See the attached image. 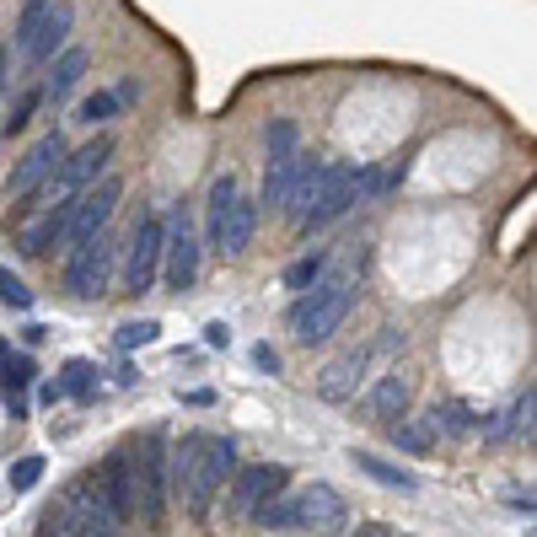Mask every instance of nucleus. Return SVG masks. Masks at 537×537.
Wrapping results in <instances>:
<instances>
[{
  "mask_svg": "<svg viewBox=\"0 0 537 537\" xmlns=\"http://www.w3.org/2000/svg\"><path fill=\"white\" fill-rule=\"evenodd\" d=\"M253 231H258V205L237 194V199H231V210H226V221H221V242H215V248H221V253H248Z\"/></svg>",
  "mask_w": 537,
  "mask_h": 537,
  "instance_id": "aec40b11",
  "label": "nucleus"
},
{
  "mask_svg": "<svg viewBox=\"0 0 537 537\" xmlns=\"http://www.w3.org/2000/svg\"><path fill=\"white\" fill-rule=\"evenodd\" d=\"M285 484H290V473L285 468H274V462H253V468H237L226 478V505L221 511L231 521H242V516H258L274 495H285Z\"/></svg>",
  "mask_w": 537,
  "mask_h": 537,
  "instance_id": "ddd939ff",
  "label": "nucleus"
},
{
  "mask_svg": "<svg viewBox=\"0 0 537 537\" xmlns=\"http://www.w3.org/2000/svg\"><path fill=\"white\" fill-rule=\"evenodd\" d=\"M393 344H398V333H393V328H382V339H376V344H360V350L339 355V360H328L323 376H317V398H323V403H350L360 387H366L371 360L382 355V350H393Z\"/></svg>",
  "mask_w": 537,
  "mask_h": 537,
  "instance_id": "9b49d317",
  "label": "nucleus"
},
{
  "mask_svg": "<svg viewBox=\"0 0 537 537\" xmlns=\"http://www.w3.org/2000/svg\"><path fill=\"white\" fill-rule=\"evenodd\" d=\"M296 145H301L296 119H269V129H264V151H269V162H274V156H290Z\"/></svg>",
  "mask_w": 537,
  "mask_h": 537,
  "instance_id": "a878e982",
  "label": "nucleus"
},
{
  "mask_svg": "<svg viewBox=\"0 0 537 537\" xmlns=\"http://www.w3.org/2000/svg\"><path fill=\"white\" fill-rule=\"evenodd\" d=\"M54 387H60V398H86L97 387V366L92 360H65V371H60Z\"/></svg>",
  "mask_w": 537,
  "mask_h": 537,
  "instance_id": "393cba45",
  "label": "nucleus"
},
{
  "mask_svg": "<svg viewBox=\"0 0 537 537\" xmlns=\"http://www.w3.org/2000/svg\"><path fill=\"white\" fill-rule=\"evenodd\" d=\"M162 274L172 290H188L199 280V237H194V210L188 205L162 215Z\"/></svg>",
  "mask_w": 537,
  "mask_h": 537,
  "instance_id": "9d476101",
  "label": "nucleus"
},
{
  "mask_svg": "<svg viewBox=\"0 0 537 537\" xmlns=\"http://www.w3.org/2000/svg\"><path fill=\"white\" fill-rule=\"evenodd\" d=\"M323 269H328V253H307V258H296V264L285 269V285L290 290H312L317 280H323Z\"/></svg>",
  "mask_w": 537,
  "mask_h": 537,
  "instance_id": "bb28decb",
  "label": "nucleus"
},
{
  "mask_svg": "<svg viewBox=\"0 0 537 537\" xmlns=\"http://www.w3.org/2000/svg\"><path fill=\"white\" fill-rule=\"evenodd\" d=\"M156 280H162V215L145 210L135 231H129V248H124V290L129 296H145Z\"/></svg>",
  "mask_w": 537,
  "mask_h": 537,
  "instance_id": "f8f14e48",
  "label": "nucleus"
},
{
  "mask_svg": "<svg viewBox=\"0 0 537 537\" xmlns=\"http://www.w3.org/2000/svg\"><path fill=\"white\" fill-rule=\"evenodd\" d=\"M43 537H60V532H43Z\"/></svg>",
  "mask_w": 537,
  "mask_h": 537,
  "instance_id": "ea45409f",
  "label": "nucleus"
},
{
  "mask_svg": "<svg viewBox=\"0 0 537 537\" xmlns=\"http://www.w3.org/2000/svg\"><path fill=\"white\" fill-rule=\"evenodd\" d=\"M43 11H49V0H22V11H17V43L27 49L38 33V22H43Z\"/></svg>",
  "mask_w": 537,
  "mask_h": 537,
  "instance_id": "2f4dec72",
  "label": "nucleus"
},
{
  "mask_svg": "<svg viewBox=\"0 0 537 537\" xmlns=\"http://www.w3.org/2000/svg\"><path fill=\"white\" fill-rule=\"evenodd\" d=\"M119 253H124V248L108 237V231H97L92 242H81V248L70 253V264H65V285H70V296H81V301L108 296L113 269H119Z\"/></svg>",
  "mask_w": 537,
  "mask_h": 537,
  "instance_id": "6e6552de",
  "label": "nucleus"
},
{
  "mask_svg": "<svg viewBox=\"0 0 537 537\" xmlns=\"http://www.w3.org/2000/svg\"><path fill=\"white\" fill-rule=\"evenodd\" d=\"M49 65H54V70L43 76V86H38V92H43V108H60L65 97L81 86V76H86V49H60Z\"/></svg>",
  "mask_w": 537,
  "mask_h": 537,
  "instance_id": "a211bd4d",
  "label": "nucleus"
},
{
  "mask_svg": "<svg viewBox=\"0 0 537 537\" xmlns=\"http://www.w3.org/2000/svg\"><path fill=\"white\" fill-rule=\"evenodd\" d=\"M156 333H162V323H156V317L124 323V328H119V350H140V344H156Z\"/></svg>",
  "mask_w": 537,
  "mask_h": 537,
  "instance_id": "c756f323",
  "label": "nucleus"
},
{
  "mask_svg": "<svg viewBox=\"0 0 537 537\" xmlns=\"http://www.w3.org/2000/svg\"><path fill=\"white\" fill-rule=\"evenodd\" d=\"M108 162H113V135H97V140L76 145V151H65L60 172H54L43 188H33L27 199H38V210H60L76 194H86L92 183H103L108 178Z\"/></svg>",
  "mask_w": 537,
  "mask_h": 537,
  "instance_id": "39448f33",
  "label": "nucleus"
},
{
  "mask_svg": "<svg viewBox=\"0 0 537 537\" xmlns=\"http://www.w3.org/2000/svg\"><path fill=\"white\" fill-rule=\"evenodd\" d=\"M0 301H6L11 312H33V290H27L11 269H0Z\"/></svg>",
  "mask_w": 537,
  "mask_h": 537,
  "instance_id": "c85d7f7f",
  "label": "nucleus"
},
{
  "mask_svg": "<svg viewBox=\"0 0 537 537\" xmlns=\"http://www.w3.org/2000/svg\"><path fill=\"white\" fill-rule=\"evenodd\" d=\"M6 70H11V60H6V49H0V86H6Z\"/></svg>",
  "mask_w": 537,
  "mask_h": 537,
  "instance_id": "4c0bfd02",
  "label": "nucleus"
},
{
  "mask_svg": "<svg viewBox=\"0 0 537 537\" xmlns=\"http://www.w3.org/2000/svg\"><path fill=\"white\" fill-rule=\"evenodd\" d=\"M355 468L371 473L376 484H387V489H403V495L414 489V473L409 468H393V462H382V457H371V452H355Z\"/></svg>",
  "mask_w": 537,
  "mask_h": 537,
  "instance_id": "4be33fe9",
  "label": "nucleus"
},
{
  "mask_svg": "<svg viewBox=\"0 0 537 537\" xmlns=\"http://www.w3.org/2000/svg\"><path fill=\"white\" fill-rule=\"evenodd\" d=\"M253 521L269 532H290V527L296 532H339L350 521V505H344V495L333 484H307L296 495H274Z\"/></svg>",
  "mask_w": 537,
  "mask_h": 537,
  "instance_id": "7ed1b4c3",
  "label": "nucleus"
},
{
  "mask_svg": "<svg viewBox=\"0 0 537 537\" xmlns=\"http://www.w3.org/2000/svg\"><path fill=\"white\" fill-rule=\"evenodd\" d=\"M113 103H119V108L140 103V81H119V92H113Z\"/></svg>",
  "mask_w": 537,
  "mask_h": 537,
  "instance_id": "f704fd0d",
  "label": "nucleus"
},
{
  "mask_svg": "<svg viewBox=\"0 0 537 537\" xmlns=\"http://www.w3.org/2000/svg\"><path fill=\"white\" fill-rule=\"evenodd\" d=\"M312 162L301 151H290V156H274L269 172H264V194H258V205H269V210H280L290 205V194H296V183H301V172H307Z\"/></svg>",
  "mask_w": 537,
  "mask_h": 537,
  "instance_id": "6ab92c4d",
  "label": "nucleus"
},
{
  "mask_svg": "<svg viewBox=\"0 0 537 537\" xmlns=\"http://www.w3.org/2000/svg\"><path fill=\"white\" fill-rule=\"evenodd\" d=\"M97 489H103V505L119 521H135V478H129V452H113L97 473Z\"/></svg>",
  "mask_w": 537,
  "mask_h": 537,
  "instance_id": "dca6fc26",
  "label": "nucleus"
},
{
  "mask_svg": "<svg viewBox=\"0 0 537 537\" xmlns=\"http://www.w3.org/2000/svg\"><path fill=\"white\" fill-rule=\"evenodd\" d=\"M355 162H323V167H307L296 183V194H290V215H296L301 231L312 226H328L339 210L355 205Z\"/></svg>",
  "mask_w": 537,
  "mask_h": 537,
  "instance_id": "20e7f679",
  "label": "nucleus"
},
{
  "mask_svg": "<svg viewBox=\"0 0 537 537\" xmlns=\"http://www.w3.org/2000/svg\"><path fill=\"white\" fill-rule=\"evenodd\" d=\"M253 366H258V371H280V350H269V344H258V350H253Z\"/></svg>",
  "mask_w": 537,
  "mask_h": 537,
  "instance_id": "72a5a7b5",
  "label": "nucleus"
},
{
  "mask_svg": "<svg viewBox=\"0 0 537 537\" xmlns=\"http://www.w3.org/2000/svg\"><path fill=\"white\" fill-rule=\"evenodd\" d=\"M119 199H124V183H119V178H103V183L86 188V194H76V199H70V215H65V237H60V248H65V253H76L81 242H92L97 231H108L113 210H119Z\"/></svg>",
  "mask_w": 537,
  "mask_h": 537,
  "instance_id": "1a4fd4ad",
  "label": "nucleus"
},
{
  "mask_svg": "<svg viewBox=\"0 0 537 537\" xmlns=\"http://www.w3.org/2000/svg\"><path fill=\"white\" fill-rule=\"evenodd\" d=\"M65 151H70V145H65V135H60V129H49V135H43V140L33 145V151H27L22 162H17V172H11V194H17V199H27L33 188H43V183L54 178V172H60Z\"/></svg>",
  "mask_w": 537,
  "mask_h": 537,
  "instance_id": "4468645a",
  "label": "nucleus"
},
{
  "mask_svg": "<svg viewBox=\"0 0 537 537\" xmlns=\"http://www.w3.org/2000/svg\"><path fill=\"white\" fill-rule=\"evenodd\" d=\"M70 22H76V6H70V0H49V11H43V22H38L33 43L22 49V60H27V65H49L54 54L65 49V38H70Z\"/></svg>",
  "mask_w": 537,
  "mask_h": 537,
  "instance_id": "2eb2a0df",
  "label": "nucleus"
},
{
  "mask_svg": "<svg viewBox=\"0 0 537 537\" xmlns=\"http://www.w3.org/2000/svg\"><path fill=\"white\" fill-rule=\"evenodd\" d=\"M6 355H11V344H6V339H0V360H6Z\"/></svg>",
  "mask_w": 537,
  "mask_h": 537,
  "instance_id": "58836bf2",
  "label": "nucleus"
},
{
  "mask_svg": "<svg viewBox=\"0 0 537 537\" xmlns=\"http://www.w3.org/2000/svg\"><path fill=\"white\" fill-rule=\"evenodd\" d=\"M65 215H70V205L27 215V221L17 226V248H22L27 258H43L49 248H60V237H65Z\"/></svg>",
  "mask_w": 537,
  "mask_h": 537,
  "instance_id": "f3484780",
  "label": "nucleus"
},
{
  "mask_svg": "<svg viewBox=\"0 0 537 537\" xmlns=\"http://www.w3.org/2000/svg\"><path fill=\"white\" fill-rule=\"evenodd\" d=\"M350 537H393V527H382V521H366V527H355Z\"/></svg>",
  "mask_w": 537,
  "mask_h": 537,
  "instance_id": "e433bc0d",
  "label": "nucleus"
},
{
  "mask_svg": "<svg viewBox=\"0 0 537 537\" xmlns=\"http://www.w3.org/2000/svg\"><path fill=\"white\" fill-rule=\"evenodd\" d=\"M60 537H124V521L103 505V489H97V473L76 478V484L60 495V511H54V527Z\"/></svg>",
  "mask_w": 537,
  "mask_h": 537,
  "instance_id": "0eeeda50",
  "label": "nucleus"
},
{
  "mask_svg": "<svg viewBox=\"0 0 537 537\" xmlns=\"http://www.w3.org/2000/svg\"><path fill=\"white\" fill-rule=\"evenodd\" d=\"M242 188H237V178L231 172H221V178L210 183V248L221 242V221H226V210H231V199H237Z\"/></svg>",
  "mask_w": 537,
  "mask_h": 537,
  "instance_id": "5701e85b",
  "label": "nucleus"
},
{
  "mask_svg": "<svg viewBox=\"0 0 537 537\" xmlns=\"http://www.w3.org/2000/svg\"><path fill=\"white\" fill-rule=\"evenodd\" d=\"M237 473V446L226 435L210 430H188L178 446L167 452V489L178 495V505L194 521H210V511L221 505L226 478Z\"/></svg>",
  "mask_w": 537,
  "mask_h": 537,
  "instance_id": "f257e3e1",
  "label": "nucleus"
},
{
  "mask_svg": "<svg viewBox=\"0 0 537 537\" xmlns=\"http://www.w3.org/2000/svg\"><path fill=\"white\" fill-rule=\"evenodd\" d=\"M355 290H360L355 264H328L323 280L312 290H301L296 307H290V333H296V344L333 339V333L344 328V317H350V307H355Z\"/></svg>",
  "mask_w": 537,
  "mask_h": 537,
  "instance_id": "f03ea898",
  "label": "nucleus"
},
{
  "mask_svg": "<svg viewBox=\"0 0 537 537\" xmlns=\"http://www.w3.org/2000/svg\"><path fill=\"white\" fill-rule=\"evenodd\" d=\"M38 108H43V92H38V86L17 92V103H11V108H6V119H0V135H6V140H11V135H22V129L33 124V113H38Z\"/></svg>",
  "mask_w": 537,
  "mask_h": 537,
  "instance_id": "b1692460",
  "label": "nucleus"
},
{
  "mask_svg": "<svg viewBox=\"0 0 537 537\" xmlns=\"http://www.w3.org/2000/svg\"><path fill=\"white\" fill-rule=\"evenodd\" d=\"M205 344H210V350H221V344H231V328H226V323H210V328H205Z\"/></svg>",
  "mask_w": 537,
  "mask_h": 537,
  "instance_id": "c9c22d12",
  "label": "nucleus"
},
{
  "mask_svg": "<svg viewBox=\"0 0 537 537\" xmlns=\"http://www.w3.org/2000/svg\"><path fill=\"white\" fill-rule=\"evenodd\" d=\"M113 113H119V103H113V92H92V97H86V103L76 108V119L97 129V124H108Z\"/></svg>",
  "mask_w": 537,
  "mask_h": 537,
  "instance_id": "cd10ccee",
  "label": "nucleus"
},
{
  "mask_svg": "<svg viewBox=\"0 0 537 537\" xmlns=\"http://www.w3.org/2000/svg\"><path fill=\"white\" fill-rule=\"evenodd\" d=\"M38 478H43V457H17L11 462V489H17V495L38 489Z\"/></svg>",
  "mask_w": 537,
  "mask_h": 537,
  "instance_id": "473e14b6",
  "label": "nucleus"
},
{
  "mask_svg": "<svg viewBox=\"0 0 537 537\" xmlns=\"http://www.w3.org/2000/svg\"><path fill=\"white\" fill-rule=\"evenodd\" d=\"M409 376H398V371H387L382 382L371 387V398H366V409H371V419H398L403 409H409Z\"/></svg>",
  "mask_w": 537,
  "mask_h": 537,
  "instance_id": "412c9836",
  "label": "nucleus"
},
{
  "mask_svg": "<svg viewBox=\"0 0 537 537\" xmlns=\"http://www.w3.org/2000/svg\"><path fill=\"white\" fill-rule=\"evenodd\" d=\"M393 441L403 446V452H430V446H435V430L430 425H403V419H398V425H393Z\"/></svg>",
  "mask_w": 537,
  "mask_h": 537,
  "instance_id": "7c9ffc66",
  "label": "nucleus"
},
{
  "mask_svg": "<svg viewBox=\"0 0 537 537\" xmlns=\"http://www.w3.org/2000/svg\"><path fill=\"white\" fill-rule=\"evenodd\" d=\"M129 478H135V516L151 532H162L167 527L172 489H167V441L156 430L135 446V457H129Z\"/></svg>",
  "mask_w": 537,
  "mask_h": 537,
  "instance_id": "423d86ee",
  "label": "nucleus"
}]
</instances>
